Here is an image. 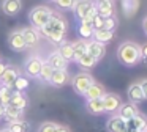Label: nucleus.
Here are the masks:
<instances>
[{"mask_svg":"<svg viewBox=\"0 0 147 132\" xmlns=\"http://www.w3.org/2000/svg\"><path fill=\"white\" fill-rule=\"evenodd\" d=\"M117 58L125 66H134L141 61V46L131 41H125L117 49Z\"/></svg>","mask_w":147,"mask_h":132,"instance_id":"f03ea898","label":"nucleus"},{"mask_svg":"<svg viewBox=\"0 0 147 132\" xmlns=\"http://www.w3.org/2000/svg\"><path fill=\"white\" fill-rule=\"evenodd\" d=\"M76 63L81 66V68H84V69H90V68H93V66L98 63V60H95L90 53L86 52L82 57H79V58L76 60Z\"/></svg>","mask_w":147,"mask_h":132,"instance_id":"cd10ccee","label":"nucleus"},{"mask_svg":"<svg viewBox=\"0 0 147 132\" xmlns=\"http://www.w3.org/2000/svg\"><path fill=\"white\" fill-rule=\"evenodd\" d=\"M46 63H48L52 69H67V66H68V61L57 52V50H55V52H52L51 55L48 57Z\"/></svg>","mask_w":147,"mask_h":132,"instance_id":"2eb2a0df","label":"nucleus"},{"mask_svg":"<svg viewBox=\"0 0 147 132\" xmlns=\"http://www.w3.org/2000/svg\"><path fill=\"white\" fill-rule=\"evenodd\" d=\"M117 112H119V116H120L123 121H128V119H131L136 113H139V110H138L136 104L127 102V104H122L120 109H119Z\"/></svg>","mask_w":147,"mask_h":132,"instance_id":"ddd939ff","label":"nucleus"},{"mask_svg":"<svg viewBox=\"0 0 147 132\" xmlns=\"http://www.w3.org/2000/svg\"><path fill=\"white\" fill-rule=\"evenodd\" d=\"M103 101V107H105L106 113H115L122 105V99L119 94L114 93H105V96L101 97Z\"/></svg>","mask_w":147,"mask_h":132,"instance_id":"39448f33","label":"nucleus"},{"mask_svg":"<svg viewBox=\"0 0 147 132\" xmlns=\"http://www.w3.org/2000/svg\"><path fill=\"white\" fill-rule=\"evenodd\" d=\"M95 8H96L98 16H103V17L114 16V5L111 2H98L95 3Z\"/></svg>","mask_w":147,"mask_h":132,"instance_id":"4be33fe9","label":"nucleus"},{"mask_svg":"<svg viewBox=\"0 0 147 132\" xmlns=\"http://www.w3.org/2000/svg\"><path fill=\"white\" fill-rule=\"evenodd\" d=\"M103 25H105V17H103V16H98V13H96V16L93 17V21H92V27H93V30L103 28Z\"/></svg>","mask_w":147,"mask_h":132,"instance_id":"e433bc0d","label":"nucleus"},{"mask_svg":"<svg viewBox=\"0 0 147 132\" xmlns=\"http://www.w3.org/2000/svg\"><path fill=\"white\" fill-rule=\"evenodd\" d=\"M27 87H29V79L19 75V77L14 80V83L11 85V90H13V91H24Z\"/></svg>","mask_w":147,"mask_h":132,"instance_id":"2f4dec72","label":"nucleus"},{"mask_svg":"<svg viewBox=\"0 0 147 132\" xmlns=\"http://www.w3.org/2000/svg\"><path fill=\"white\" fill-rule=\"evenodd\" d=\"M128 99H130V102L133 104H138V102H142L146 97H144V93H142V88H141V85L138 83H131L130 87H128Z\"/></svg>","mask_w":147,"mask_h":132,"instance_id":"4468645a","label":"nucleus"},{"mask_svg":"<svg viewBox=\"0 0 147 132\" xmlns=\"http://www.w3.org/2000/svg\"><path fill=\"white\" fill-rule=\"evenodd\" d=\"M139 8V0H122V9H123L125 16L131 17Z\"/></svg>","mask_w":147,"mask_h":132,"instance_id":"a878e982","label":"nucleus"},{"mask_svg":"<svg viewBox=\"0 0 147 132\" xmlns=\"http://www.w3.org/2000/svg\"><path fill=\"white\" fill-rule=\"evenodd\" d=\"M144 132H147V129H146V131H144Z\"/></svg>","mask_w":147,"mask_h":132,"instance_id":"de8ad7c7","label":"nucleus"},{"mask_svg":"<svg viewBox=\"0 0 147 132\" xmlns=\"http://www.w3.org/2000/svg\"><path fill=\"white\" fill-rule=\"evenodd\" d=\"M68 79H70V77H68L67 69H54L49 83L54 85V87H57V88H60V87H63V85L68 82Z\"/></svg>","mask_w":147,"mask_h":132,"instance_id":"dca6fc26","label":"nucleus"},{"mask_svg":"<svg viewBox=\"0 0 147 132\" xmlns=\"http://www.w3.org/2000/svg\"><path fill=\"white\" fill-rule=\"evenodd\" d=\"M22 116H24V110H19V109H16V107H13V105H7V107H5L3 118L7 119L8 123L19 121V119H22Z\"/></svg>","mask_w":147,"mask_h":132,"instance_id":"aec40b11","label":"nucleus"},{"mask_svg":"<svg viewBox=\"0 0 147 132\" xmlns=\"http://www.w3.org/2000/svg\"><path fill=\"white\" fill-rule=\"evenodd\" d=\"M55 6L60 9H73L78 0H54Z\"/></svg>","mask_w":147,"mask_h":132,"instance_id":"72a5a7b5","label":"nucleus"},{"mask_svg":"<svg viewBox=\"0 0 147 132\" xmlns=\"http://www.w3.org/2000/svg\"><path fill=\"white\" fill-rule=\"evenodd\" d=\"M5 69H7V65H5V63H2V61H0V77H2V75H3Z\"/></svg>","mask_w":147,"mask_h":132,"instance_id":"ea45409f","label":"nucleus"},{"mask_svg":"<svg viewBox=\"0 0 147 132\" xmlns=\"http://www.w3.org/2000/svg\"><path fill=\"white\" fill-rule=\"evenodd\" d=\"M8 105H13V107H16V109H19V110H24L27 107V97L22 94V91H13Z\"/></svg>","mask_w":147,"mask_h":132,"instance_id":"412c9836","label":"nucleus"},{"mask_svg":"<svg viewBox=\"0 0 147 132\" xmlns=\"http://www.w3.org/2000/svg\"><path fill=\"white\" fill-rule=\"evenodd\" d=\"M8 131L10 132H29L30 124L24 119H19V121H13V123H8Z\"/></svg>","mask_w":147,"mask_h":132,"instance_id":"c85d7f7f","label":"nucleus"},{"mask_svg":"<svg viewBox=\"0 0 147 132\" xmlns=\"http://www.w3.org/2000/svg\"><path fill=\"white\" fill-rule=\"evenodd\" d=\"M139 85H141V88H142L144 97L147 99V79H144V80H141V82H139Z\"/></svg>","mask_w":147,"mask_h":132,"instance_id":"58836bf2","label":"nucleus"},{"mask_svg":"<svg viewBox=\"0 0 147 132\" xmlns=\"http://www.w3.org/2000/svg\"><path fill=\"white\" fill-rule=\"evenodd\" d=\"M11 94H13V90H11L10 87L2 85V87H0V104L8 105V104H10V99H11Z\"/></svg>","mask_w":147,"mask_h":132,"instance_id":"7c9ffc66","label":"nucleus"},{"mask_svg":"<svg viewBox=\"0 0 147 132\" xmlns=\"http://www.w3.org/2000/svg\"><path fill=\"white\" fill-rule=\"evenodd\" d=\"M96 2H112V0H96Z\"/></svg>","mask_w":147,"mask_h":132,"instance_id":"c03bdc74","label":"nucleus"},{"mask_svg":"<svg viewBox=\"0 0 147 132\" xmlns=\"http://www.w3.org/2000/svg\"><path fill=\"white\" fill-rule=\"evenodd\" d=\"M142 28H144V33L147 35V16L144 17V21H142Z\"/></svg>","mask_w":147,"mask_h":132,"instance_id":"37998d69","label":"nucleus"},{"mask_svg":"<svg viewBox=\"0 0 147 132\" xmlns=\"http://www.w3.org/2000/svg\"><path fill=\"white\" fill-rule=\"evenodd\" d=\"M40 35H43L45 38H48L49 41L55 44H60L65 41V35H67V22L59 13L52 11V17L49 19V22L45 27L40 28Z\"/></svg>","mask_w":147,"mask_h":132,"instance_id":"f257e3e1","label":"nucleus"},{"mask_svg":"<svg viewBox=\"0 0 147 132\" xmlns=\"http://www.w3.org/2000/svg\"><path fill=\"white\" fill-rule=\"evenodd\" d=\"M93 77L89 74V72H78L73 79H71V85H73V90L76 91L78 94H82L87 91V88L93 83Z\"/></svg>","mask_w":147,"mask_h":132,"instance_id":"20e7f679","label":"nucleus"},{"mask_svg":"<svg viewBox=\"0 0 147 132\" xmlns=\"http://www.w3.org/2000/svg\"><path fill=\"white\" fill-rule=\"evenodd\" d=\"M5 107H7V105L0 104V118H3V115H5Z\"/></svg>","mask_w":147,"mask_h":132,"instance_id":"79ce46f5","label":"nucleus"},{"mask_svg":"<svg viewBox=\"0 0 147 132\" xmlns=\"http://www.w3.org/2000/svg\"><path fill=\"white\" fill-rule=\"evenodd\" d=\"M8 44H10V47L14 52H22V50L27 49V44L24 41V36H22V31L21 30L11 31L10 36H8Z\"/></svg>","mask_w":147,"mask_h":132,"instance_id":"423d86ee","label":"nucleus"},{"mask_svg":"<svg viewBox=\"0 0 147 132\" xmlns=\"http://www.w3.org/2000/svg\"><path fill=\"white\" fill-rule=\"evenodd\" d=\"M57 127H59V124H55V123H52V121H46L40 126L38 132H55Z\"/></svg>","mask_w":147,"mask_h":132,"instance_id":"f704fd0d","label":"nucleus"},{"mask_svg":"<svg viewBox=\"0 0 147 132\" xmlns=\"http://www.w3.org/2000/svg\"><path fill=\"white\" fill-rule=\"evenodd\" d=\"M51 17H52V9L48 8V6H43V5L41 6H35V8L29 13L30 24H32V27L36 28V30H40L41 27H45Z\"/></svg>","mask_w":147,"mask_h":132,"instance_id":"7ed1b4c3","label":"nucleus"},{"mask_svg":"<svg viewBox=\"0 0 147 132\" xmlns=\"http://www.w3.org/2000/svg\"><path fill=\"white\" fill-rule=\"evenodd\" d=\"M115 27H117V19H115L114 16H109V17H105V25H103V28L114 31V30H115Z\"/></svg>","mask_w":147,"mask_h":132,"instance_id":"c9c22d12","label":"nucleus"},{"mask_svg":"<svg viewBox=\"0 0 147 132\" xmlns=\"http://www.w3.org/2000/svg\"><path fill=\"white\" fill-rule=\"evenodd\" d=\"M49 2H54V0H49Z\"/></svg>","mask_w":147,"mask_h":132,"instance_id":"49530a36","label":"nucleus"},{"mask_svg":"<svg viewBox=\"0 0 147 132\" xmlns=\"http://www.w3.org/2000/svg\"><path fill=\"white\" fill-rule=\"evenodd\" d=\"M2 9H3L5 14H8V16H16L18 13L22 9V2H21V0H3Z\"/></svg>","mask_w":147,"mask_h":132,"instance_id":"a211bd4d","label":"nucleus"},{"mask_svg":"<svg viewBox=\"0 0 147 132\" xmlns=\"http://www.w3.org/2000/svg\"><path fill=\"white\" fill-rule=\"evenodd\" d=\"M78 33H79L81 39L89 41L93 38V27L92 24H86V22H81L79 27H78Z\"/></svg>","mask_w":147,"mask_h":132,"instance_id":"bb28decb","label":"nucleus"},{"mask_svg":"<svg viewBox=\"0 0 147 132\" xmlns=\"http://www.w3.org/2000/svg\"><path fill=\"white\" fill-rule=\"evenodd\" d=\"M22 36H24V41H26L27 47H35L40 41V31L33 27H27V28H22Z\"/></svg>","mask_w":147,"mask_h":132,"instance_id":"9d476101","label":"nucleus"},{"mask_svg":"<svg viewBox=\"0 0 147 132\" xmlns=\"http://www.w3.org/2000/svg\"><path fill=\"white\" fill-rule=\"evenodd\" d=\"M125 126L128 129H138V131H146L147 129V116L142 115V113H136L131 119L125 121Z\"/></svg>","mask_w":147,"mask_h":132,"instance_id":"1a4fd4ad","label":"nucleus"},{"mask_svg":"<svg viewBox=\"0 0 147 132\" xmlns=\"http://www.w3.org/2000/svg\"><path fill=\"white\" fill-rule=\"evenodd\" d=\"M141 61L144 65H147V44L141 46Z\"/></svg>","mask_w":147,"mask_h":132,"instance_id":"4c0bfd02","label":"nucleus"},{"mask_svg":"<svg viewBox=\"0 0 147 132\" xmlns=\"http://www.w3.org/2000/svg\"><path fill=\"white\" fill-rule=\"evenodd\" d=\"M114 36V31L111 30H106V28H98V30H93V39L98 41L101 44H106L112 39Z\"/></svg>","mask_w":147,"mask_h":132,"instance_id":"393cba45","label":"nucleus"},{"mask_svg":"<svg viewBox=\"0 0 147 132\" xmlns=\"http://www.w3.org/2000/svg\"><path fill=\"white\" fill-rule=\"evenodd\" d=\"M57 52L60 53L67 61H74V52H73V47H71V43H68V41L60 43L59 44Z\"/></svg>","mask_w":147,"mask_h":132,"instance_id":"5701e85b","label":"nucleus"},{"mask_svg":"<svg viewBox=\"0 0 147 132\" xmlns=\"http://www.w3.org/2000/svg\"><path fill=\"white\" fill-rule=\"evenodd\" d=\"M0 132H10V131H8V129H2Z\"/></svg>","mask_w":147,"mask_h":132,"instance_id":"a18cd8bd","label":"nucleus"},{"mask_svg":"<svg viewBox=\"0 0 147 132\" xmlns=\"http://www.w3.org/2000/svg\"><path fill=\"white\" fill-rule=\"evenodd\" d=\"M41 66H43V60L40 57H30L27 58L26 61V72L29 77L35 79L40 75V71H41Z\"/></svg>","mask_w":147,"mask_h":132,"instance_id":"0eeeda50","label":"nucleus"},{"mask_svg":"<svg viewBox=\"0 0 147 132\" xmlns=\"http://www.w3.org/2000/svg\"><path fill=\"white\" fill-rule=\"evenodd\" d=\"M105 93H106L105 87H103V85H100V83H96V82H93V83L87 88V91L84 93V96H86L87 101H90V99H100V97L105 96Z\"/></svg>","mask_w":147,"mask_h":132,"instance_id":"f3484780","label":"nucleus"},{"mask_svg":"<svg viewBox=\"0 0 147 132\" xmlns=\"http://www.w3.org/2000/svg\"><path fill=\"white\" fill-rule=\"evenodd\" d=\"M86 107H87V112L92 113V115H101V113H105V107H103L101 97H100V99H90V101H87Z\"/></svg>","mask_w":147,"mask_h":132,"instance_id":"b1692460","label":"nucleus"},{"mask_svg":"<svg viewBox=\"0 0 147 132\" xmlns=\"http://www.w3.org/2000/svg\"><path fill=\"white\" fill-rule=\"evenodd\" d=\"M87 53H90L95 60H101L106 53V46L98 41H89L87 43Z\"/></svg>","mask_w":147,"mask_h":132,"instance_id":"9b49d317","label":"nucleus"},{"mask_svg":"<svg viewBox=\"0 0 147 132\" xmlns=\"http://www.w3.org/2000/svg\"><path fill=\"white\" fill-rule=\"evenodd\" d=\"M18 77H19V69L14 68V66H7L3 75L0 77V82H2V85L11 88V85L14 83V80H16Z\"/></svg>","mask_w":147,"mask_h":132,"instance_id":"f8f14e48","label":"nucleus"},{"mask_svg":"<svg viewBox=\"0 0 147 132\" xmlns=\"http://www.w3.org/2000/svg\"><path fill=\"white\" fill-rule=\"evenodd\" d=\"M95 8V3L92 2V0H78L76 5H74V14H76V17L79 19H84L87 14H89L92 9Z\"/></svg>","mask_w":147,"mask_h":132,"instance_id":"6e6552de","label":"nucleus"},{"mask_svg":"<svg viewBox=\"0 0 147 132\" xmlns=\"http://www.w3.org/2000/svg\"><path fill=\"white\" fill-rule=\"evenodd\" d=\"M71 47H73V52H74V61H76L79 57H82L84 53L87 52V41L79 39V41H74L71 43Z\"/></svg>","mask_w":147,"mask_h":132,"instance_id":"c756f323","label":"nucleus"},{"mask_svg":"<svg viewBox=\"0 0 147 132\" xmlns=\"http://www.w3.org/2000/svg\"><path fill=\"white\" fill-rule=\"evenodd\" d=\"M55 132H70V129H68V127H65V126H59V127H57V131H55Z\"/></svg>","mask_w":147,"mask_h":132,"instance_id":"a19ab883","label":"nucleus"},{"mask_svg":"<svg viewBox=\"0 0 147 132\" xmlns=\"http://www.w3.org/2000/svg\"><path fill=\"white\" fill-rule=\"evenodd\" d=\"M52 72H54V69H52L46 61H43V66H41V71H40V75H38V77L41 79L43 82H49V80H51Z\"/></svg>","mask_w":147,"mask_h":132,"instance_id":"473e14b6","label":"nucleus"},{"mask_svg":"<svg viewBox=\"0 0 147 132\" xmlns=\"http://www.w3.org/2000/svg\"><path fill=\"white\" fill-rule=\"evenodd\" d=\"M106 129H108V132H123L125 131V121L119 115H114L108 119Z\"/></svg>","mask_w":147,"mask_h":132,"instance_id":"6ab92c4d","label":"nucleus"}]
</instances>
